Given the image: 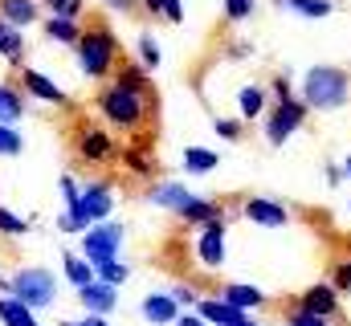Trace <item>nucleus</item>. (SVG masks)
<instances>
[{
    "instance_id": "f257e3e1",
    "label": "nucleus",
    "mask_w": 351,
    "mask_h": 326,
    "mask_svg": "<svg viewBox=\"0 0 351 326\" xmlns=\"http://www.w3.org/2000/svg\"><path fill=\"white\" fill-rule=\"evenodd\" d=\"M94 106H98V114H102L106 127L131 131V135L143 131V123L156 114V98H147V94H139V90H127V86H119V82H106V86L98 90Z\"/></svg>"
},
{
    "instance_id": "f03ea898",
    "label": "nucleus",
    "mask_w": 351,
    "mask_h": 326,
    "mask_svg": "<svg viewBox=\"0 0 351 326\" xmlns=\"http://www.w3.org/2000/svg\"><path fill=\"white\" fill-rule=\"evenodd\" d=\"M298 94L311 110L319 114H331V110H348L351 106V74L343 66H311L302 82H298Z\"/></svg>"
},
{
    "instance_id": "7ed1b4c3",
    "label": "nucleus",
    "mask_w": 351,
    "mask_h": 326,
    "mask_svg": "<svg viewBox=\"0 0 351 326\" xmlns=\"http://www.w3.org/2000/svg\"><path fill=\"white\" fill-rule=\"evenodd\" d=\"M74 58H78V70L86 74L90 82H110L114 70H119V37L110 25H86L82 29V41L74 45Z\"/></svg>"
},
{
    "instance_id": "20e7f679",
    "label": "nucleus",
    "mask_w": 351,
    "mask_h": 326,
    "mask_svg": "<svg viewBox=\"0 0 351 326\" xmlns=\"http://www.w3.org/2000/svg\"><path fill=\"white\" fill-rule=\"evenodd\" d=\"M8 294L16 298V302H25L29 310H49L53 302H58V277H53V269H45V265H21L12 277H8Z\"/></svg>"
},
{
    "instance_id": "39448f33",
    "label": "nucleus",
    "mask_w": 351,
    "mask_h": 326,
    "mask_svg": "<svg viewBox=\"0 0 351 326\" xmlns=\"http://www.w3.org/2000/svg\"><path fill=\"white\" fill-rule=\"evenodd\" d=\"M306 114H311V106L294 94V98H278V102H269V110H265V143L269 147H286L302 127H306Z\"/></svg>"
},
{
    "instance_id": "423d86ee",
    "label": "nucleus",
    "mask_w": 351,
    "mask_h": 326,
    "mask_svg": "<svg viewBox=\"0 0 351 326\" xmlns=\"http://www.w3.org/2000/svg\"><path fill=\"white\" fill-rule=\"evenodd\" d=\"M127 241V225H119V221H102V225H90L86 233H82V257H86L90 265H98V261H114L119 257V249Z\"/></svg>"
},
{
    "instance_id": "0eeeda50",
    "label": "nucleus",
    "mask_w": 351,
    "mask_h": 326,
    "mask_svg": "<svg viewBox=\"0 0 351 326\" xmlns=\"http://www.w3.org/2000/svg\"><path fill=\"white\" fill-rule=\"evenodd\" d=\"M225 241H229V216L200 225L196 229V265L200 269H221L225 265Z\"/></svg>"
},
{
    "instance_id": "6e6552de",
    "label": "nucleus",
    "mask_w": 351,
    "mask_h": 326,
    "mask_svg": "<svg viewBox=\"0 0 351 326\" xmlns=\"http://www.w3.org/2000/svg\"><path fill=\"white\" fill-rule=\"evenodd\" d=\"M241 216L258 229H286L290 225V208L278 200V196H250L241 204Z\"/></svg>"
},
{
    "instance_id": "1a4fd4ad",
    "label": "nucleus",
    "mask_w": 351,
    "mask_h": 326,
    "mask_svg": "<svg viewBox=\"0 0 351 326\" xmlns=\"http://www.w3.org/2000/svg\"><path fill=\"white\" fill-rule=\"evenodd\" d=\"M298 310L335 323V318H339V290H335L331 281H315V286H306V290L298 294Z\"/></svg>"
},
{
    "instance_id": "9d476101",
    "label": "nucleus",
    "mask_w": 351,
    "mask_h": 326,
    "mask_svg": "<svg viewBox=\"0 0 351 326\" xmlns=\"http://www.w3.org/2000/svg\"><path fill=\"white\" fill-rule=\"evenodd\" d=\"M78 155H82L86 163H110L114 155H119V143H114L110 131L86 123V127H78Z\"/></svg>"
},
{
    "instance_id": "9b49d317",
    "label": "nucleus",
    "mask_w": 351,
    "mask_h": 326,
    "mask_svg": "<svg viewBox=\"0 0 351 326\" xmlns=\"http://www.w3.org/2000/svg\"><path fill=\"white\" fill-rule=\"evenodd\" d=\"M78 208L86 212L90 225H102V221H110V212H114V184H110V179L82 184V204H78Z\"/></svg>"
},
{
    "instance_id": "f8f14e48",
    "label": "nucleus",
    "mask_w": 351,
    "mask_h": 326,
    "mask_svg": "<svg viewBox=\"0 0 351 326\" xmlns=\"http://www.w3.org/2000/svg\"><path fill=\"white\" fill-rule=\"evenodd\" d=\"M21 90H25L29 98L45 102V106H66V102H70V98H66V90L49 78V74H41L37 66H21Z\"/></svg>"
},
{
    "instance_id": "ddd939ff",
    "label": "nucleus",
    "mask_w": 351,
    "mask_h": 326,
    "mask_svg": "<svg viewBox=\"0 0 351 326\" xmlns=\"http://www.w3.org/2000/svg\"><path fill=\"white\" fill-rule=\"evenodd\" d=\"M139 314H143V323H152V326H176L184 310L172 298V290H152V294H143Z\"/></svg>"
},
{
    "instance_id": "4468645a",
    "label": "nucleus",
    "mask_w": 351,
    "mask_h": 326,
    "mask_svg": "<svg viewBox=\"0 0 351 326\" xmlns=\"http://www.w3.org/2000/svg\"><path fill=\"white\" fill-rule=\"evenodd\" d=\"M78 302H82V310L86 314H102V318H110L114 314V306H119V286H110V281H90L78 290Z\"/></svg>"
},
{
    "instance_id": "2eb2a0df",
    "label": "nucleus",
    "mask_w": 351,
    "mask_h": 326,
    "mask_svg": "<svg viewBox=\"0 0 351 326\" xmlns=\"http://www.w3.org/2000/svg\"><path fill=\"white\" fill-rule=\"evenodd\" d=\"M192 196H196V192H188L180 179H156V184L147 188V204H152V208H160V212H172V216L188 204V200H192Z\"/></svg>"
},
{
    "instance_id": "dca6fc26",
    "label": "nucleus",
    "mask_w": 351,
    "mask_h": 326,
    "mask_svg": "<svg viewBox=\"0 0 351 326\" xmlns=\"http://www.w3.org/2000/svg\"><path fill=\"white\" fill-rule=\"evenodd\" d=\"M221 216H229V208H225L221 200H213V196H192V200L176 212V221H180V225H192V229H200V225H208V221H221Z\"/></svg>"
},
{
    "instance_id": "f3484780",
    "label": "nucleus",
    "mask_w": 351,
    "mask_h": 326,
    "mask_svg": "<svg viewBox=\"0 0 351 326\" xmlns=\"http://www.w3.org/2000/svg\"><path fill=\"white\" fill-rule=\"evenodd\" d=\"M221 298L233 306V310H241V314H254V310H262L265 302V290H258V286H250V281H225L221 286Z\"/></svg>"
},
{
    "instance_id": "a211bd4d",
    "label": "nucleus",
    "mask_w": 351,
    "mask_h": 326,
    "mask_svg": "<svg viewBox=\"0 0 351 326\" xmlns=\"http://www.w3.org/2000/svg\"><path fill=\"white\" fill-rule=\"evenodd\" d=\"M237 110H241V123L265 118V110H269V86H258V82L241 86L237 90Z\"/></svg>"
},
{
    "instance_id": "6ab92c4d",
    "label": "nucleus",
    "mask_w": 351,
    "mask_h": 326,
    "mask_svg": "<svg viewBox=\"0 0 351 326\" xmlns=\"http://www.w3.org/2000/svg\"><path fill=\"white\" fill-rule=\"evenodd\" d=\"M41 29H45V41L49 45H62V49H74L78 41H82V21H66V16H45L41 21Z\"/></svg>"
},
{
    "instance_id": "aec40b11",
    "label": "nucleus",
    "mask_w": 351,
    "mask_h": 326,
    "mask_svg": "<svg viewBox=\"0 0 351 326\" xmlns=\"http://www.w3.org/2000/svg\"><path fill=\"white\" fill-rule=\"evenodd\" d=\"M41 12H45L41 0H0V21H8V25H16V29L37 25Z\"/></svg>"
},
{
    "instance_id": "412c9836",
    "label": "nucleus",
    "mask_w": 351,
    "mask_h": 326,
    "mask_svg": "<svg viewBox=\"0 0 351 326\" xmlns=\"http://www.w3.org/2000/svg\"><path fill=\"white\" fill-rule=\"evenodd\" d=\"M196 314H200L208 326H233L237 318H245V314H241V310H233L221 294H217V298H200V302H196Z\"/></svg>"
},
{
    "instance_id": "4be33fe9",
    "label": "nucleus",
    "mask_w": 351,
    "mask_h": 326,
    "mask_svg": "<svg viewBox=\"0 0 351 326\" xmlns=\"http://www.w3.org/2000/svg\"><path fill=\"white\" fill-rule=\"evenodd\" d=\"M25 90L21 86H12V82H0V123L4 127H16L21 118H25Z\"/></svg>"
},
{
    "instance_id": "5701e85b",
    "label": "nucleus",
    "mask_w": 351,
    "mask_h": 326,
    "mask_svg": "<svg viewBox=\"0 0 351 326\" xmlns=\"http://www.w3.org/2000/svg\"><path fill=\"white\" fill-rule=\"evenodd\" d=\"M62 277H66L74 290H82V286H90L98 273H94V265H90L82 253H70V249H66V253H62Z\"/></svg>"
},
{
    "instance_id": "b1692460",
    "label": "nucleus",
    "mask_w": 351,
    "mask_h": 326,
    "mask_svg": "<svg viewBox=\"0 0 351 326\" xmlns=\"http://www.w3.org/2000/svg\"><path fill=\"white\" fill-rule=\"evenodd\" d=\"M0 58H4L8 66H16V70H21V62H25V29H16V25L0 21Z\"/></svg>"
},
{
    "instance_id": "393cba45",
    "label": "nucleus",
    "mask_w": 351,
    "mask_h": 326,
    "mask_svg": "<svg viewBox=\"0 0 351 326\" xmlns=\"http://www.w3.org/2000/svg\"><path fill=\"white\" fill-rule=\"evenodd\" d=\"M0 323L4 326H41L37 310H29L25 302H16L12 294H0Z\"/></svg>"
},
{
    "instance_id": "a878e982",
    "label": "nucleus",
    "mask_w": 351,
    "mask_h": 326,
    "mask_svg": "<svg viewBox=\"0 0 351 326\" xmlns=\"http://www.w3.org/2000/svg\"><path fill=\"white\" fill-rule=\"evenodd\" d=\"M135 62H139L147 74L164 66V53H160V41H156V33H147V29H143V33L135 37Z\"/></svg>"
},
{
    "instance_id": "bb28decb",
    "label": "nucleus",
    "mask_w": 351,
    "mask_h": 326,
    "mask_svg": "<svg viewBox=\"0 0 351 326\" xmlns=\"http://www.w3.org/2000/svg\"><path fill=\"white\" fill-rule=\"evenodd\" d=\"M274 4L286 8V12H298L306 21H323V16L335 12V0H274Z\"/></svg>"
},
{
    "instance_id": "cd10ccee",
    "label": "nucleus",
    "mask_w": 351,
    "mask_h": 326,
    "mask_svg": "<svg viewBox=\"0 0 351 326\" xmlns=\"http://www.w3.org/2000/svg\"><path fill=\"white\" fill-rule=\"evenodd\" d=\"M110 82H119V86H127V90H139V94L156 98V90H152V82H147V70H143L139 62H127V66H119Z\"/></svg>"
},
{
    "instance_id": "c85d7f7f",
    "label": "nucleus",
    "mask_w": 351,
    "mask_h": 326,
    "mask_svg": "<svg viewBox=\"0 0 351 326\" xmlns=\"http://www.w3.org/2000/svg\"><path fill=\"white\" fill-rule=\"evenodd\" d=\"M217 163H221V155L213 147H184V171L188 175H208V171H217Z\"/></svg>"
},
{
    "instance_id": "c756f323",
    "label": "nucleus",
    "mask_w": 351,
    "mask_h": 326,
    "mask_svg": "<svg viewBox=\"0 0 351 326\" xmlns=\"http://www.w3.org/2000/svg\"><path fill=\"white\" fill-rule=\"evenodd\" d=\"M90 0H41L45 16H66V21H82Z\"/></svg>"
},
{
    "instance_id": "7c9ffc66",
    "label": "nucleus",
    "mask_w": 351,
    "mask_h": 326,
    "mask_svg": "<svg viewBox=\"0 0 351 326\" xmlns=\"http://www.w3.org/2000/svg\"><path fill=\"white\" fill-rule=\"evenodd\" d=\"M94 273H98V281H110V286H123V281L131 277V265L114 257V261H98V265H94Z\"/></svg>"
},
{
    "instance_id": "2f4dec72",
    "label": "nucleus",
    "mask_w": 351,
    "mask_h": 326,
    "mask_svg": "<svg viewBox=\"0 0 351 326\" xmlns=\"http://www.w3.org/2000/svg\"><path fill=\"white\" fill-rule=\"evenodd\" d=\"M25 233H29V221H25V216H16L12 208H4V204H0V237L16 241V237H25Z\"/></svg>"
},
{
    "instance_id": "473e14b6",
    "label": "nucleus",
    "mask_w": 351,
    "mask_h": 326,
    "mask_svg": "<svg viewBox=\"0 0 351 326\" xmlns=\"http://www.w3.org/2000/svg\"><path fill=\"white\" fill-rule=\"evenodd\" d=\"M21 151H25V135H21L16 127H4V123H0V155H4V160H16Z\"/></svg>"
},
{
    "instance_id": "72a5a7b5",
    "label": "nucleus",
    "mask_w": 351,
    "mask_h": 326,
    "mask_svg": "<svg viewBox=\"0 0 351 326\" xmlns=\"http://www.w3.org/2000/svg\"><path fill=\"white\" fill-rule=\"evenodd\" d=\"M221 8H225V21L241 25V21H250V16L258 12V0H225Z\"/></svg>"
},
{
    "instance_id": "f704fd0d",
    "label": "nucleus",
    "mask_w": 351,
    "mask_h": 326,
    "mask_svg": "<svg viewBox=\"0 0 351 326\" xmlns=\"http://www.w3.org/2000/svg\"><path fill=\"white\" fill-rule=\"evenodd\" d=\"M213 131H217V139L237 143V139L245 135V123H241V118H213Z\"/></svg>"
},
{
    "instance_id": "c9c22d12",
    "label": "nucleus",
    "mask_w": 351,
    "mask_h": 326,
    "mask_svg": "<svg viewBox=\"0 0 351 326\" xmlns=\"http://www.w3.org/2000/svg\"><path fill=\"white\" fill-rule=\"evenodd\" d=\"M58 188H62V200H66V208H74V204H82V184L70 175V171H62V179H58Z\"/></svg>"
},
{
    "instance_id": "e433bc0d",
    "label": "nucleus",
    "mask_w": 351,
    "mask_h": 326,
    "mask_svg": "<svg viewBox=\"0 0 351 326\" xmlns=\"http://www.w3.org/2000/svg\"><path fill=\"white\" fill-rule=\"evenodd\" d=\"M123 167H127V171H135V175H152V171H156V163L147 160L143 151H135V147H131V151H123Z\"/></svg>"
},
{
    "instance_id": "4c0bfd02",
    "label": "nucleus",
    "mask_w": 351,
    "mask_h": 326,
    "mask_svg": "<svg viewBox=\"0 0 351 326\" xmlns=\"http://www.w3.org/2000/svg\"><path fill=\"white\" fill-rule=\"evenodd\" d=\"M331 286H335L339 294H351V257H339V261H335V269H331Z\"/></svg>"
},
{
    "instance_id": "58836bf2",
    "label": "nucleus",
    "mask_w": 351,
    "mask_h": 326,
    "mask_svg": "<svg viewBox=\"0 0 351 326\" xmlns=\"http://www.w3.org/2000/svg\"><path fill=\"white\" fill-rule=\"evenodd\" d=\"M282 326H331V323H327V318H315V314H306V310L294 306V310L282 318Z\"/></svg>"
},
{
    "instance_id": "ea45409f",
    "label": "nucleus",
    "mask_w": 351,
    "mask_h": 326,
    "mask_svg": "<svg viewBox=\"0 0 351 326\" xmlns=\"http://www.w3.org/2000/svg\"><path fill=\"white\" fill-rule=\"evenodd\" d=\"M269 98H294V86H290V74H274L269 78Z\"/></svg>"
},
{
    "instance_id": "a19ab883",
    "label": "nucleus",
    "mask_w": 351,
    "mask_h": 326,
    "mask_svg": "<svg viewBox=\"0 0 351 326\" xmlns=\"http://www.w3.org/2000/svg\"><path fill=\"white\" fill-rule=\"evenodd\" d=\"M168 290H172V298L180 302V310H184V306H192V310H196V302H200V298H196V290H192L188 281H180V286H168Z\"/></svg>"
},
{
    "instance_id": "79ce46f5",
    "label": "nucleus",
    "mask_w": 351,
    "mask_h": 326,
    "mask_svg": "<svg viewBox=\"0 0 351 326\" xmlns=\"http://www.w3.org/2000/svg\"><path fill=\"white\" fill-rule=\"evenodd\" d=\"M106 12H114V16H127V12H135L139 8V0H98Z\"/></svg>"
},
{
    "instance_id": "37998d69",
    "label": "nucleus",
    "mask_w": 351,
    "mask_h": 326,
    "mask_svg": "<svg viewBox=\"0 0 351 326\" xmlns=\"http://www.w3.org/2000/svg\"><path fill=\"white\" fill-rule=\"evenodd\" d=\"M323 179H327L331 188H339V184L348 179V175H343V163H327V167H323Z\"/></svg>"
},
{
    "instance_id": "c03bdc74",
    "label": "nucleus",
    "mask_w": 351,
    "mask_h": 326,
    "mask_svg": "<svg viewBox=\"0 0 351 326\" xmlns=\"http://www.w3.org/2000/svg\"><path fill=\"white\" fill-rule=\"evenodd\" d=\"M164 16H168L172 25H180V21H184V0H164Z\"/></svg>"
},
{
    "instance_id": "a18cd8bd",
    "label": "nucleus",
    "mask_w": 351,
    "mask_h": 326,
    "mask_svg": "<svg viewBox=\"0 0 351 326\" xmlns=\"http://www.w3.org/2000/svg\"><path fill=\"white\" fill-rule=\"evenodd\" d=\"M139 8H143L147 16H164V0H139Z\"/></svg>"
},
{
    "instance_id": "49530a36",
    "label": "nucleus",
    "mask_w": 351,
    "mask_h": 326,
    "mask_svg": "<svg viewBox=\"0 0 351 326\" xmlns=\"http://www.w3.org/2000/svg\"><path fill=\"white\" fill-rule=\"evenodd\" d=\"M176 326H208V323H204L196 310H188V314H180V323H176Z\"/></svg>"
},
{
    "instance_id": "de8ad7c7",
    "label": "nucleus",
    "mask_w": 351,
    "mask_h": 326,
    "mask_svg": "<svg viewBox=\"0 0 351 326\" xmlns=\"http://www.w3.org/2000/svg\"><path fill=\"white\" fill-rule=\"evenodd\" d=\"M82 326H114V323H110V318H102V314H86Z\"/></svg>"
},
{
    "instance_id": "09e8293b",
    "label": "nucleus",
    "mask_w": 351,
    "mask_h": 326,
    "mask_svg": "<svg viewBox=\"0 0 351 326\" xmlns=\"http://www.w3.org/2000/svg\"><path fill=\"white\" fill-rule=\"evenodd\" d=\"M233 326H262V323H258V318H250V314H245V318H237V323H233Z\"/></svg>"
},
{
    "instance_id": "8fccbe9b",
    "label": "nucleus",
    "mask_w": 351,
    "mask_h": 326,
    "mask_svg": "<svg viewBox=\"0 0 351 326\" xmlns=\"http://www.w3.org/2000/svg\"><path fill=\"white\" fill-rule=\"evenodd\" d=\"M58 326H82V318H66V323H58Z\"/></svg>"
},
{
    "instance_id": "3c124183",
    "label": "nucleus",
    "mask_w": 351,
    "mask_h": 326,
    "mask_svg": "<svg viewBox=\"0 0 351 326\" xmlns=\"http://www.w3.org/2000/svg\"><path fill=\"white\" fill-rule=\"evenodd\" d=\"M343 175H348V179H351V155H348V160H343Z\"/></svg>"
},
{
    "instance_id": "603ef678",
    "label": "nucleus",
    "mask_w": 351,
    "mask_h": 326,
    "mask_svg": "<svg viewBox=\"0 0 351 326\" xmlns=\"http://www.w3.org/2000/svg\"><path fill=\"white\" fill-rule=\"evenodd\" d=\"M348 208H351V200H348Z\"/></svg>"
}]
</instances>
